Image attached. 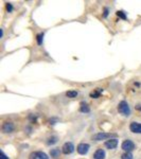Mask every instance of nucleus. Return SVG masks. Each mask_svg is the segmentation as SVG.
<instances>
[{"mask_svg":"<svg viewBox=\"0 0 141 159\" xmlns=\"http://www.w3.org/2000/svg\"><path fill=\"white\" fill-rule=\"evenodd\" d=\"M118 110L120 114H122L123 116H130V106L126 101H121L118 105Z\"/></svg>","mask_w":141,"mask_h":159,"instance_id":"1","label":"nucleus"},{"mask_svg":"<svg viewBox=\"0 0 141 159\" xmlns=\"http://www.w3.org/2000/svg\"><path fill=\"white\" fill-rule=\"evenodd\" d=\"M110 137H116L115 134H108V133H98L96 135L92 136V139L96 141H101V140H105V139H108Z\"/></svg>","mask_w":141,"mask_h":159,"instance_id":"2","label":"nucleus"},{"mask_svg":"<svg viewBox=\"0 0 141 159\" xmlns=\"http://www.w3.org/2000/svg\"><path fill=\"white\" fill-rule=\"evenodd\" d=\"M121 148H122V150L123 151H125V152H130V151H133L134 148H135V143L130 140H125V141H123Z\"/></svg>","mask_w":141,"mask_h":159,"instance_id":"3","label":"nucleus"},{"mask_svg":"<svg viewBox=\"0 0 141 159\" xmlns=\"http://www.w3.org/2000/svg\"><path fill=\"white\" fill-rule=\"evenodd\" d=\"M89 148H90V145L87 144V143H80L78 145V148H76V151L81 155H86L88 153Z\"/></svg>","mask_w":141,"mask_h":159,"instance_id":"4","label":"nucleus"},{"mask_svg":"<svg viewBox=\"0 0 141 159\" xmlns=\"http://www.w3.org/2000/svg\"><path fill=\"white\" fill-rule=\"evenodd\" d=\"M74 151V145L71 143V142H66L65 144L63 145L62 148V152L65 154V155H69Z\"/></svg>","mask_w":141,"mask_h":159,"instance_id":"5","label":"nucleus"},{"mask_svg":"<svg viewBox=\"0 0 141 159\" xmlns=\"http://www.w3.org/2000/svg\"><path fill=\"white\" fill-rule=\"evenodd\" d=\"M29 159H49V157L44 152H33L30 154Z\"/></svg>","mask_w":141,"mask_h":159,"instance_id":"6","label":"nucleus"},{"mask_svg":"<svg viewBox=\"0 0 141 159\" xmlns=\"http://www.w3.org/2000/svg\"><path fill=\"white\" fill-rule=\"evenodd\" d=\"M14 130V124L12 122H4L2 124V132L5 134L12 133Z\"/></svg>","mask_w":141,"mask_h":159,"instance_id":"7","label":"nucleus"},{"mask_svg":"<svg viewBox=\"0 0 141 159\" xmlns=\"http://www.w3.org/2000/svg\"><path fill=\"white\" fill-rule=\"evenodd\" d=\"M130 130L135 134H141V124L137 122H132L130 125Z\"/></svg>","mask_w":141,"mask_h":159,"instance_id":"8","label":"nucleus"},{"mask_svg":"<svg viewBox=\"0 0 141 159\" xmlns=\"http://www.w3.org/2000/svg\"><path fill=\"white\" fill-rule=\"evenodd\" d=\"M117 145H118V140L116 139V138H114V139H109V140H107L106 142H105V146L107 148H109V150H114V148H117Z\"/></svg>","mask_w":141,"mask_h":159,"instance_id":"9","label":"nucleus"},{"mask_svg":"<svg viewBox=\"0 0 141 159\" xmlns=\"http://www.w3.org/2000/svg\"><path fill=\"white\" fill-rule=\"evenodd\" d=\"M93 158L94 159H104L105 158V151L102 150V148L96 151V153L93 154Z\"/></svg>","mask_w":141,"mask_h":159,"instance_id":"10","label":"nucleus"},{"mask_svg":"<svg viewBox=\"0 0 141 159\" xmlns=\"http://www.w3.org/2000/svg\"><path fill=\"white\" fill-rule=\"evenodd\" d=\"M101 93H102V89L96 88V89H94L93 91L90 92V98H92V99H98V98L101 96Z\"/></svg>","mask_w":141,"mask_h":159,"instance_id":"11","label":"nucleus"},{"mask_svg":"<svg viewBox=\"0 0 141 159\" xmlns=\"http://www.w3.org/2000/svg\"><path fill=\"white\" fill-rule=\"evenodd\" d=\"M80 110H81L82 112H89V111H90V107L88 106V104L87 103L82 102L81 106H80Z\"/></svg>","mask_w":141,"mask_h":159,"instance_id":"12","label":"nucleus"},{"mask_svg":"<svg viewBox=\"0 0 141 159\" xmlns=\"http://www.w3.org/2000/svg\"><path fill=\"white\" fill-rule=\"evenodd\" d=\"M50 155H51V157H53V158H57V157H59V155H61L59 148H52L51 151H50Z\"/></svg>","mask_w":141,"mask_h":159,"instance_id":"13","label":"nucleus"},{"mask_svg":"<svg viewBox=\"0 0 141 159\" xmlns=\"http://www.w3.org/2000/svg\"><path fill=\"white\" fill-rule=\"evenodd\" d=\"M78 93L76 90H69V91H67L66 92V96L67 98H70V99H72V98H75V96H78Z\"/></svg>","mask_w":141,"mask_h":159,"instance_id":"14","label":"nucleus"},{"mask_svg":"<svg viewBox=\"0 0 141 159\" xmlns=\"http://www.w3.org/2000/svg\"><path fill=\"white\" fill-rule=\"evenodd\" d=\"M121 159H133V154L130 152H125L121 155Z\"/></svg>","mask_w":141,"mask_h":159,"instance_id":"15","label":"nucleus"},{"mask_svg":"<svg viewBox=\"0 0 141 159\" xmlns=\"http://www.w3.org/2000/svg\"><path fill=\"white\" fill-rule=\"evenodd\" d=\"M56 142H57V137H51V138H49L48 144H54Z\"/></svg>","mask_w":141,"mask_h":159,"instance_id":"16","label":"nucleus"},{"mask_svg":"<svg viewBox=\"0 0 141 159\" xmlns=\"http://www.w3.org/2000/svg\"><path fill=\"white\" fill-rule=\"evenodd\" d=\"M117 15H118L120 18L126 19V15L124 14V12H123V11H118V12H117Z\"/></svg>","mask_w":141,"mask_h":159,"instance_id":"17","label":"nucleus"},{"mask_svg":"<svg viewBox=\"0 0 141 159\" xmlns=\"http://www.w3.org/2000/svg\"><path fill=\"white\" fill-rule=\"evenodd\" d=\"M43 37H44V34L43 33L37 35V43H38V45H41V43H43Z\"/></svg>","mask_w":141,"mask_h":159,"instance_id":"18","label":"nucleus"},{"mask_svg":"<svg viewBox=\"0 0 141 159\" xmlns=\"http://www.w3.org/2000/svg\"><path fill=\"white\" fill-rule=\"evenodd\" d=\"M7 10L9 12H12L13 11V7H12V4L11 3H7Z\"/></svg>","mask_w":141,"mask_h":159,"instance_id":"19","label":"nucleus"},{"mask_svg":"<svg viewBox=\"0 0 141 159\" xmlns=\"http://www.w3.org/2000/svg\"><path fill=\"white\" fill-rule=\"evenodd\" d=\"M0 159H9V157H7L3 152H1V157H0Z\"/></svg>","mask_w":141,"mask_h":159,"instance_id":"20","label":"nucleus"},{"mask_svg":"<svg viewBox=\"0 0 141 159\" xmlns=\"http://www.w3.org/2000/svg\"><path fill=\"white\" fill-rule=\"evenodd\" d=\"M107 15H108V9H105L104 10V17H107Z\"/></svg>","mask_w":141,"mask_h":159,"instance_id":"21","label":"nucleus"},{"mask_svg":"<svg viewBox=\"0 0 141 159\" xmlns=\"http://www.w3.org/2000/svg\"><path fill=\"white\" fill-rule=\"evenodd\" d=\"M138 109V110H140L141 111V104H139V105H137V107H136Z\"/></svg>","mask_w":141,"mask_h":159,"instance_id":"22","label":"nucleus"}]
</instances>
